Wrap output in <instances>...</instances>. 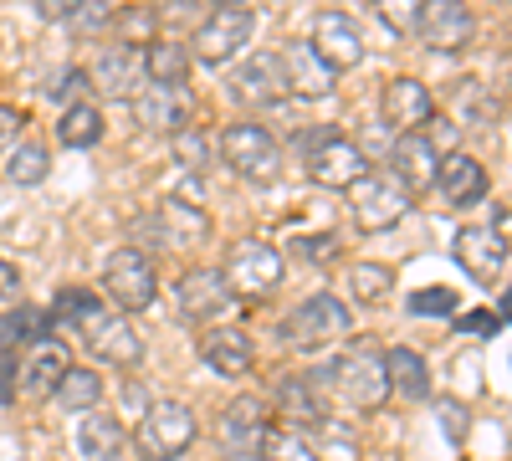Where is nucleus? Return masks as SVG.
Returning a JSON list of instances; mask_svg holds the SVG:
<instances>
[{
    "label": "nucleus",
    "instance_id": "e433bc0d",
    "mask_svg": "<svg viewBox=\"0 0 512 461\" xmlns=\"http://www.w3.org/2000/svg\"><path fill=\"white\" fill-rule=\"evenodd\" d=\"M169 149H175L180 170L205 175V164H210V139H205V129H185V134H175V139H169Z\"/></svg>",
    "mask_w": 512,
    "mask_h": 461
},
{
    "label": "nucleus",
    "instance_id": "423d86ee",
    "mask_svg": "<svg viewBox=\"0 0 512 461\" xmlns=\"http://www.w3.org/2000/svg\"><path fill=\"white\" fill-rule=\"evenodd\" d=\"M221 159L251 185H272L282 175V149L262 123H231L221 134Z\"/></svg>",
    "mask_w": 512,
    "mask_h": 461
},
{
    "label": "nucleus",
    "instance_id": "f8f14e48",
    "mask_svg": "<svg viewBox=\"0 0 512 461\" xmlns=\"http://www.w3.org/2000/svg\"><path fill=\"white\" fill-rule=\"evenodd\" d=\"M333 395V359L318 364V369H303V374H287L277 385V405H282V421L287 426H303L313 431L323 421V405Z\"/></svg>",
    "mask_w": 512,
    "mask_h": 461
},
{
    "label": "nucleus",
    "instance_id": "2eb2a0df",
    "mask_svg": "<svg viewBox=\"0 0 512 461\" xmlns=\"http://www.w3.org/2000/svg\"><path fill=\"white\" fill-rule=\"evenodd\" d=\"M175 298H180V318L185 323H200V328L236 308V292L226 287V277L216 267H190L180 277V287H175Z\"/></svg>",
    "mask_w": 512,
    "mask_h": 461
},
{
    "label": "nucleus",
    "instance_id": "6ab92c4d",
    "mask_svg": "<svg viewBox=\"0 0 512 461\" xmlns=\"http://www.w3.org/2000/svg\"><path fill=\"white\" fill-rule=\"evenodd\" d=\"M451 251H456L461 272L472 277V282H482V287H492L507 272V241L492 236L487 226H461L456 241H451Z\"/></svg>",
    "mask_w": 512,
    "mask_h": 461
},
{
    "label": "nucleus",
    "instance_id": "f257e3e1",
    "mask_svg": "<svg viewBox=\"0 0 512 461\" xmlns=\"http://www.w3.org/2000/svg\"><path fill=\"white\" fill-rule=\"evenodd\" d=\"M303 170L323 190H354L369 175V154L338 129H308L303 134Z\"/></svg>",
    "mask_w": 512,
    "mask_h": 461
},
{
    "label": "nucleus",
    "instance_id": "09e8293b",
    "mask_svg": "<svg viewBox=\"0 0 512 461\" xmlns=\"http://www.w3.org/2000/svg\"><path fill=\"white\" fill-rule=\"evenodd\" d=\"M16 292H21V272L0 257V298H16Z\"/></svg>",
    "mask_w": 512,
    "mask_h": 461
},
{
    "label": "nucleus",
    "instance_id": "dca6fc26",
    "mask_svg": "<svg viewBox=\"0 0 512 461\" xmlns=\"http://www.w3.org/2000/svg\"><path fill=\"white\" fill-rule=\"evenodd\" d=\"M472 31H477V21L461 0H425V6H415V36L431 52H461L472 41Z\"/></svg>",
    "mask_w": 512,
    "mask_h": 461
},
{
    "label": "nucleus",
    "instance_id": "a18cd8bd",
    "mask_svg": "<svg viewBox=\"0 0 512 461\" xmlns=\"http://www.w3.org/2000/svg\"><path fill=\"white\" fill-rule=\"evenodd\" d=\"M297 251H303L308 262H328L333 251H338V241H333V231H323V236H303V241H297Z\"/></svg>",
    "mask_w": 512,
    "mask_h": 461
},
{
    "label": "nucleus",
    "instance_id": "7c9ffc66",
    "mask_svg": "<svg viewBox=\"0 0 512 461\" xmlns=\"http://www.w3.org/2000/svg\"><path fill=\"white\" fill-rule=\"evenodd\" d=\"M47 313L41 308H31V303H21V308H11V313H0V354H16V349H26V344H41L47 339Z\"/></svg>",
    "mask_w": 512,
    "mask_h": 461
},
{
    "label": "nucleus",
    "instance_id": "cd10ccee",
    "mask_svg": "<svg viewBox=\"0 0 512 461\" xmlns=\"http://www.w3.org/2000/svg\"><path fill=\"white\" fill-rule=\"evenodd\" d=\"M77 451L88 456V461H118L128 451L123 421H113V415H103V410H88L77 421Z\"/></svg>",
    "mask_w": 512,
    "mask_h": 461
},
{
    "label": "nucleus",
    "instance_id": "f3484780",
    "mask_svg": "<svg viewBox=\"0 0 512 461\" xmlns=\"http://www.w3.org/2000/svg\"><path fill=\"white\" fill-rule=\"evenodd\" d=\"M308 47L318 52V62H323L333 77L364 62V36H359L354 16H344V11H323V16L313 21V41H308Z\"/></svg>",
    "mask_w": 512,
    "mask_h": 461
},
{
    "label": "nucleus",
    "instance_id": "f03ea898",
    "mask_svg": "<svg viewBox=\"0 0 512 461\" xmlns=\"http://www.w3.org/2000/svg\"><path fill=\"white\" fill-rule=\"evenodd\" d=\"M103 292H108V308L113 313H144L154 303V292H159V277H154V257L139 246H123L108 257L103 267Z\"/></svg>",
    "mask_w": 512,
    "mask_h": 461
},
{
    "label": "nucleus",
    "instance_id": "4c0bfd02",
    "mask_svg": "<svg viewBox=\"0 0 512 461\" xmlns=\"http://www.w3.org/2000/svg\"><path fill=\"white\" fill-rule=\"evenodd\" d=\"M313 436H318L323 456L333 451V461H354V456H359V441H354V431H349V426H338L333 415H328V421H318V426H313ZM323 456H318V461H323Z\"/></svg>",
    "mask_w": 512,
    "mask_h": 461
},
{
    "label": "nucleus",
    "instance_id": "4be33fe9",
    "mask_svg": "<svg viewBox=\"0 0 512 461\" xmlns=\"http://www.w3.org/2000/svg\"><path fill=\"white\" fill-rule=\"evenodd\" d=\"M67 369H72V354H67V344H62V339H41V344H31L26 364H16V380H21V390H26V395L52 400Z\"/></svg>",
    "mask_w": 512,
    "mask_h": 461
},
{
    "label": "nucleus",
    "instance_id": "393cba45",
    "mask_svg": "<svg viewBox=\"0 0 512 461\" xmlns=\"http://www.w3.org/2000/svg\"><path fill=\"white\" fill-rule=\"evenodd\" d=\"M436 190L446 195V205H477L487 195V170H482V159L472 154H446L441 159V170H436Z\"/></svg>",
    "mask_w": 512,
    "mask_h": 461
},
{
    "label": "nucleus",
    "instance_id": "c9c22d12",
    "mask_svg": "<svg viewBox=\"0 0 512 461\" xmlns=\"http://www.w3.org/2000/svg\"><path fill=\"white\" fill-rule=\"evenodd\" d=\"M390 287H395V272L390 267H379V262H354L349 267V292H354L359 303H379Z\"/></svg>",
    "mask_w": 512,
    "mask_h": 461
},
{
    "label": "nucleus",
    "instance_id": "aec40b11",
    "mask_svg": "<svg viewBox=\"0 0 512 461\" xmlns=\"http://www.w3.org/2000/svg\"><path fill=\"white\" fill-rule=\"evenodd\" d=\"M231 93L251 108H272L287 98V77H282V62L277 52H251L236 72H231Z\"/></svg>",
    "mask_w": 512,
    "mask_h": 461
},
{
    "label": "nucleus",
    "instance_id": "9b49d317",
    "mask_svg": "<svg viewBox=\"0 0 512 461\" xmlns=\"http://www.w3.org/2000/svg\"><path fill=\"white\" fill-rule=\"evenodd\" d=\"M267 441H272V426H267V410L262 400H231L226 415H221V461H267Z\"/></svg>",
    "mask_w": 512,
    "mask_h": 461
},
{
    "label": "nucleus",
    "instance_id": "bb28decb",
    "mask_svg": "<svg viewBox=\"0 0 512 461\" xmlns=\"http://www.w3.org/2000/svg\"><path fill=\"white\" fill-rule=\"evenodd\" d=\"M384 380H390V395L425 400V395H431V364H425V354H420V349L395 344L390 354H384Z\"/></svg>",
    "mask_w": 512,
    "mask_h": 461
},
{
    "label": "nucleus",
    "instance_id": "c03bdc74",
    "mask_svg": "<svg viewBox=\"0 0 512 461\" xmlns=\"http://www.w3.org/2000/svg\"><path fill=\"white\" fill-rule=\"evenodd\" d=\"M456 328H461V333H472V339H492V333H502V318H497L492 308H482V313H466Z\"/></svg>",
    "mask_w": 512,
    "mask_h": 461
},
{
    "label": "nucleus",
    "instance_id": "ea45409f",
    "mask_svg": "<svg viewBox=\"0 0 512 461\" xmlns=\"http://www.w3.org/2000/svg\"><path fill=\"white\" fill-rule=\"evenodd\" d=\"M267 461H318V451H313L303 436H297V431H272Z\"/></svg>",
    "mask_w": 512,
    "mask_h": 461
},
{
    "label": "nucleus",
    "instance_id": "8fccbe9b",
    "mask_svg": "<svg viewBox=\"0 0 512 461\" xmlns=\"http://www.w3.org/2000/svg\"><path fill=\"white\" fill-rule=\"evenodd\" d=\"M441 426H446V436H461V431H466V410H461V405H446V410H441Z\"/></svg>",
    "mask_w": 512,
    "mask_h": 461
},
{
    "label": "nucleus",
    "instance_id": "473e14b6",
    "mask_svg": "<svg viewBox=\"0 0 512 461\" xmlns=\"http://www.w3.org/2000/svg\"><path fill=\"white\" fill-rule=\"evenodd\" d=\"M139 67L149 82H185L190 77V52L180 47V41H149V47L139 52Z\"/></svg>",
    "mask_w": 512,
    "mask_h": 461
},
{
    "label": "nucleus",
    "instance_id": "49530a36",
    "mask_svg": "<svg viewBox=\"0 0 512 461\" xmlns=\"http://www.w3.org/2000/svg\"><path fill=\"white\" fill-rule=\"evenodd\" d=\"M21 395V380H16V354H0V405H11Z\"/></svg>",
    "mask_w": 512,
    "mask_h": 461
},
{
    "label": "nucleus",
    "instance_id": "c756f323",
    "mask_svg": "<svg viewBox=\"0 0 512 461\" xmlns=\"http://www.w3.org/2000/svg\"><path fill=\"white\" fill-rule=\"evenodd\" d=\"M41 16L62 21V26L82 31V36H98V31H108L118 21V6L113 0H88V6H77V0H52V6H41Z\"/></svg>",
    "mask_w": 512,
    "mask_h": 461
},
{
    "label": "nucleus",
    "instance_id": "de8ad7c7",
    "mask_svg": "<svg viewBox=\"0 0 512 461\" xmlns=\"http://www.w3.org/2000/svg\"><path fill=\"white\" fill-rule=\"evenodd\" d=\"M16 129H21V113L0 103V144H16Z\"/></svg>",
    "mask_w": 512,
    "mask_h": 461
},
{
    "label": "nucleus",
    "instance_id": "c85d7f7f",
    "mask_svg": "<svg viewBox=\"0 0 512 461\" xmlns=\"http://www.w3.org/2000/svg\"><path fill=\"white\" fill-rule=\"evenodd\" d=\"M492 118H497V93L487 82H477V77L451 82V123L456 129H487Z\"/></svg>",
    "mask_w": 512,
    "mask_h": 461
},
{
    "label": "nucleus",
    "instance_id": "1a4fd4ad",
    "mask_svg": "<svg viewBox=\"0 0 512 461\" xmlns=\"http://www.w3.org/2000/svg\"><path fill=\"white\" fill-rule=\"evenodd\" d=\"M134 236H159V246H169V251H195L210 236V216L200 211L195 200L164 195V205H159L154 216L134 221Z\"/></svg>",
    "mask_w": 512,
    "mask_h": 461
},
{
    "label": "nucleus",
    "instance_id": "a19ab883",
    "mask_svg": "<svg viewBox=\"0 0 512 461\" xmlns=\"http://www.w3.org/2000/svg\"><path fill=\"white\" fill-rule=\"evenodd\" d=\"M420 139H425V144H431V149H436V154L446 159V154H456V139H461V129H456L451 118H441V113H436V118H431V123H425V129H420Z\"/></svg>",
    "mask_w": 512,
    "mask_h": 461
},
{
    "label": "nucleus",
    "instance_id": "6e6552de",
    "mask_svg": "<svg viewBox=\"0 0 512 461\" xmlns=\"http://www.w3.org/2000/svg\"><path fill=\"white\" fill-rule=\"evenodd\" d=\"M333 395L349 410H379L390 400V380H384V354L379 349H354L333 359Z\"/></svg>",
    "mask_w": 512,
    "mask_h": 461
},
{
    "label": "nucleus",
    "instance_id": "39448f33",
    "mask_svg": "<svg viewBox=\"0 0 512 461\" xmlns=\"http://www.w3.org/2000/svg\"><path fill=\"white\" fill-rule=\"evenodd\" d=\"M77 339H82V349H88L93 359H103V364H113V369H128V364L144 359L139 328L128 323L123 313H113L108 303H98L88 318L77 323Z\"/></svg>",
    "mask_w": 512,
    "mask_h": 461
},
{
    "label": "nucleus",
    "instance_id": "37998d69",
    "mask_svg": "<svg viewBox=\"0 0 512 461\" xmlns=\"http://www.w3.org/2000/svg\"><path fill=\"white\" fill-rule=\"evenodd\" d=\"M82 93H88V72H82V67H67L62 72V88H52V98H62L67 108H77Z\"/></svg>",
    "mask_w": 512,
    "mask_h": 461
},
{
    "label": "nucleus",
    "instance_id": "5701e85b",
    "mask_svg": "<svg viewBox=\"0 0 512 461\" xmlns=\"http://www.w3.org/2000/svg\"><path fill=\"white\" fill-rule=\"evenodd\" d=\"M200 359L221 374V380H241L251 369V333L236 328V323H221V328H205L200 333Z\"/></svg>",
    "mask_w": 512,
    "mask_h": 461
},
{
    "label": "nucleus",
    "instance_id": "9d476101",
    "mask_svg": "<svg viewBox=\"0 0 512 461\" xmlns=\"http://www.w3.org/2000/svg\"><path fill=\"white\" fill-rule=\"evenodd\" d=\"M282 251L267 246V241H236L231 257H226V287L236 292V298H262V292H272L282 282Z\"/></svg>",
    "mask_w": 512,
    "mask_h": 461
},
{
    "label": "nucleus",
    "instance_id": "ddd939ff",
    "mask_svg": "<svg viewBox=\"0 0 512 461\" xmlns=\"http://www.w3.org/2000/svg\"><path fill=\"white\" fill-rule=\"evenodd\" d=\"M134 113L149 134H185L190 129V113H195V98L185 82H144L134 93Z\"/></svg>",
    "mask_w": 512,
    "mask_h": 461
},
{
    "label": "nucleus",
    "instance_id": "58836bf2",
    "mask_svg": "<svg viewBox=\"0 0 512 461\" xmlns=\"http://www.w3.org/2000/svg\"><path fill=\"white\" fill-rule=\"evenodd\" d=\"M410 313L415 318H451L456 313V292L451 287H420V292H410Z\"/></svg>",
    "mask_w": 512,
    "mask_h": 461
},
{
    "label": "nucleus",
    "instance_id": "2f4dec72",
    "mask_svg": "<svg viewBox=\"0 0 512 461\" xmlns=\"http://www.w3.org/2000/svg\"><path fill=\"white\" fill-rule=\"evenodd\" d=\"M0 175H6L11 185H21V190H31V185H41V180L52 175V149L41 144V139H26V144L11 149L6 164H0Z\"/></svg>",
    "mask_w": 512,
    "mask_h": 461
},
{
    "label": "nucleus",
    "instance_id": "4468645a",
    "mask_svg": "<svg viewBox=\"0 0 512 461\" xmlns=\"http://www.w3.org/2000/svg\"><path fill=\"white\" fill-rule=\"evenodd\" d=\"M349 211H354V221H359L364 231H390V226H400V221H405L410 195H405L390 175L369 170V175L349 190Z\"/></svg>",
    "mask_w": 512,
    "mask_h": 461
},
{
    "label": "nucleus",
    "instance_id": "b1692460",
    "mask_svg": "<svg viewBox=\"0 0 512 461\" xmlns=\"http://www.w3.org/2000/svg\"><path fill=\"white\" fill-rule=\"evenodd\" d=\"M277 62H282V77H287V93H297V98H328L333 82H338L318 62V52L308 47V41H287V47L277 52Z\"/></svg>",
    "mask_w": 512,
    "mask_h": 461
},
{
    "label": "nucleus",
    "instance_id": "a211bd4d",
    "mask_svg": "<svg viewBox=\"0 0 512 461\" xmlns=\"http://www.w3.org/2000/svg\"><path fill=\"white\" fill-rule=\"evenodd\" d=\"M379 113H384L390 129L420 134L425 123L436 118V98H431V88H425L420 77H390L384 82V98H379Z\"/></svg>",
    "mask_w": 512,
    "mask_h": 461
},
{
    "label": "nucleus",
    "instance_id": "7ed1b4c3",
    "mask_svg": "<svg viewBox=\"0 0 512 461\" xmlns=\"http://www.w3.org/2000/svg\"><path fill=\"white\" fill-rule=\"evenodd\" d=\"M195 415H190V405H180V400H154L149 410H144V421H139V431H134V446L144 451V461H175V456H185L190 446H195Z\"/></svg>",
    "mask_w": 512,
    "mask_h": 461
},
{
    "label": "nucleus",
    "instance_id": "412c9836",
    "mask_svg": "<svg viewBox=\"0 0 512 461\" xmlns=\"http://www.w3.org/2000/svg\"><path fill=\"white\" fill-rule=\"evenodd\" d=\"M436 170H441V154L425 144L420 134H400L395 144H390V180L415 200L420 190H431L436 185Z\"/></svg>",
    "mask_w": 512,
    "mask_h": 461
},
{
    "label": "nucleus",
    "instance_id": "72a5a7b5",
    "mask_svg": "<svg viewBox=\"0 0 512 461\" xmlns=\"http://www.w3.org/2000/svg\"><path fill=\"white\" fill-rule=\"evenodd\" d=\"M98 139H103V113L93 103L62 108V118H57V144L62 149H93Z\"/></svg>",
    "mask_w": 512,
    "mask_h": 461
},
{
    "label": "nucleus",
    "instance_id": "f704fd0d",
    "mask_svg": "<svg viewBox=\"0 0 512 461\" xmlns=\"http://www.w3.org/2000/svg\"><path fill=\"white\" fill-rule=\"evenodd\" d=\"M52 400H62L67 410H77V415H88V410H98V400H103V374L98 369H67L62 374V385H57V395Z\"/></svg>",
    "mask_w": 512,
    "mask_h": 461
},
{
    "label": "nucleus",
    "instance_id": "79ce46f5",
    "mask_svg": "<svg viewBox=\"0 0 512 461\" xmlns=\"http://www.w3.org/2000/svg\"><path fill=\"white\" fill-rule=\"evenodd\" d=\"M379 21L390 26V31H400V36H415V6H400V0H384V6H379Z\"/></svg>",
    "mask_w": 512,
    "mask_h": 461
},
{
    "label": "nucleus",
    "instance_id": "a878e982",
    "mask_svg": "<svg viewBox=\"0 0 512 461\" xmlns=\"http://www.w3.org/2000/svg\"><path fill=\"white\" fill-rule=\"evenodd\" d=\"M139 77H144V67H139V47H103L98 52V62H93V72H88V82H98V93H108V98H123V93H134L139 88Z\"/></svg>",
    "mask_w": 512,
    "mask_h": 461
},
{
    "label": "nucleus",
    "instance_id": "0eeeda50",
    "mask_svg": "<svg viewBox=\"0 0 512 461\" xmlns=\"http://www.w3.org/2000/svg\"><path fill=\"white\" fill-rule=\"evenodd\" d=\"M349 333V308L333 292H313L308 303H297L292 318L282 323V344L292 349H328Z\"/></svg>",
    "mask_w": 512,
    "mask_h": 461
},
{
    "label": "nucleus",
    "instance_id": "20e7f679",
    "mask_svg": "<svg viewBox=\"0 0 512 461\" xmlns=\"http://www.w3.org/2000/svg\"><path fill=\"white\" fill-rule=\"evenodd\" d=\"M251 31H256V11L251 6H216L190 36V62H205V67L231 62L236 52H246Z\"/></svg>",
    "mask_w": 512,
    "mask_h": 461
}]
</instances>
